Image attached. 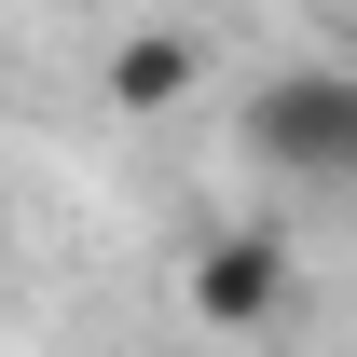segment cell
<instances>
[{
    "label": "cell",
    "mask_w": 357,
    "mask_h": 357,
    "mask_svg": "<svg viewBox=\"0 0 357 357\" xmlns=\"http://www.w3.org/2000/svg\"><path fill=\"white\" fill-rule=\"evenodd\" d=\"M248 151L303 192H344L357 178V55H303L248 96Z\"/></svg>",
    "instance_id": "6da1fadb"
},
{
    "label": "cell",
    "mask_w": 357,
    "mask_h": 357,
    "mask_svg": "<svg viewBox=\"0 0 357 357\" xmlns=\"http://www.w3.org/2000/svg\"><path fill=\"white\" fill-rule=\"evenodd\" d=\"M275 303H289V248L261 220H234V234L192 248V316L206 330H275Z\"/></svg>",
    "instance_id": "7a4b0ae2"
},
{
    "label": "cell",
    "mask_w": 357,
    "mask_h": 357,
    "mask_svg": "<svg viewBox=\"0 0 357 357\" xmlns=\"http://www.w3.org/2000/svg\"><path fill=\"white\" fill-rule=\"evenodd\" d=\"M192 69H206V55L178 42V28H137V42H110V110H178Z\"/></svg>",
    "instance_id": "3957f363"
}]
</instances>
